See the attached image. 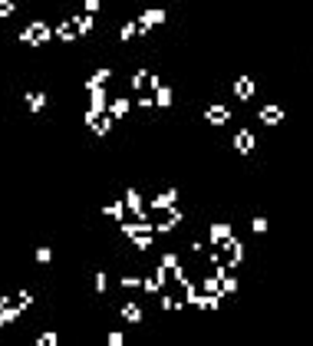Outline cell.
<instances>
[{"label":"cell","instance_id":"cell-1","mask_svg":"<svg viewBox=\"0 0 313 346\" xmlns=\"http://www.w3.org/2000/svg\"><path fill=\"white\" fill-rule=\"evenodd\" d=\"M10 13H13V4L10 0H0V17H10Z\"/></svg>","mask_w":313,"mask_h":346}]
</instances>
